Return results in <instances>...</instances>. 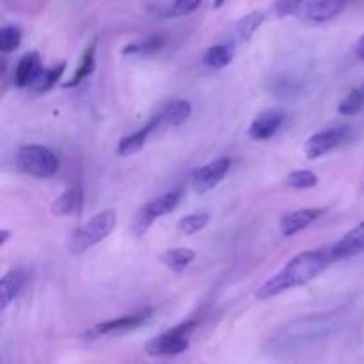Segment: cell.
I'll list each match as a JSON object with an SVG mask.
<instances>
[{
	"label": "cell",
	"instance_id": "16",
	"mask_svg": "<svg viewBox=\"0 0 364 364\" xmlns=\"http://www.w3.org/2000/svg\"><path fill=\"white\" fill-rule=\"evenodd\" d=\"M25 279H27V276H25L23 270H11L0 279V309L2 311H6L11 302L20 295Z\"/></svg>",
	"mask_w": 364,
	"mask_h": 364
},
{
	"label": "cell",
	"instance_id": "11",
	"mask_svg": "<svg viewBox=\"0 0 364 364\" xmlns=\"http://www.w3.org/2000/svg\"><path fill=\"white\" fill-rule=\"evenodd\" d=\"M159 127H162V123H160V117L159 114H156V116H153L144 127L139 128V130L134 132L132 135H127V137L121 139L119 144H117V153H119L121 156H130L135 155L137 151H141L146 146V142H148L149 135H151L153 132H155V128Z\"/></svg>",
	"mask_w": 364,
	"mask_h": 364
},
{
	"label": "cell",
	"instance_id": "19",
	"mask_svg": "<svg viewBox=\"0 0 364 364\" xmlns=\"http://www.w3.org/2000/svg\"><path fill=\"white\" fill-rule=\"evenodd\" d=\"M82 206V192L78 187L68 188L66 192L57 198V201L52 205V213L57 217L71 215V213L78 212Z\"/></svg>",
	"mask_w": 364,
	"mask_h": 364
},
{
	"label": "cell",
	"instance_id": "23",
	"mask_svg": "<svg viewBox=\"0 0 364 364\" xmlns=\"http://www.w3.org/2000/svg\"><path fill=\"white\" fill-rule=\"evenodd\" d=\"M284 185L294 191H308L318 185V176L313 171L308 169H299L291 171L287 178H284Z\"/></svg>",
	"mask_w": 364,
	"mask_h": 364
},
{
	"label": "cell",
	"instance_id": "3",
	"mask_svg": "<svg viewBox=\"0 0 364 364\" xmlns=\"http://www.w3.org/2000/svg\"><path fill=\"white\" fill-rule=\"evenodd\" d=\"M116 224L117 215L114 210H103V212L96 213L71 235L68 249H70L71 255H82V252L89 251L102 240H105L114 231Z\"/></svg>",
	"mask_w": 364,
	"mask_h": 364
},
{
	"label": "cell",
	"instance_id": "13",
	"mask_svg": "<svg viewBox=\"0 0 364 364\" xmlns=\"http://www.w3.org/2000/svg\"><path fill=\"white\" fill-rule=\"evenodd\" d=\"M331 255H333L334 262L343 258H350V256L361 255L364 252V223L355 226L354 230L348 231L340 242L331 245Z\"/></svg>",
	"mask_w": 364,
	"mask_h": 364
},
{
	"label": "cell",
	"instance_id": "29",
	"mask_svg": "<svg viewBox=\"0 0 364 364\" xmlns=\"http://www.w3.org/2000/svg\"><path fill=\"white\" fill-rule=\"evenodd\" d=\"M164 45L162 38H149L146 41L137 43V45L124 46L123 53H153L156 50H160V46Z\"/></svg>",
	"mask_w": 364,
	"mask_h": 364
},
{
	"label": "cell",
	"instance_id": "27",
	"mask_svg": "<svg viewBox=\"0 0 364 364\" xmlns=\"http://www.w3.org/2000/svg\"><path fill=\"white\" fill-rule=\"evenodd\" d=\"M21 41V32L20 28L14 27V25H6V27L0 31V50L4 53L14 52V50L20 46Z\"/></svg>",
	"mask_w": 364,
	"mask_h": 364
},
{
	"label": "cell",
	"instance_id": "6",
	"mask_svg": "<svg viewBox=\"0 0 364 364\" xmlns=\"http://www.w3.org/2000/svg\"><path fill=\"white\" fill-rule=\"evenodd\" d=\"M178 203H180V192L178 191L166 192V194L159 196V198L146 203V205L139 210L137 215L134 217V223H132V233H134V237H144V235L148 233L149 228H151V224L155 223L156 219H160V217L173 212L178 206Z\"/></svg>",
	"mask_w": 364,
	"mask_h": 364
},
{
	"label": "cell",
	"instance_id": "7",
	"mask_svg": "<svg viewBox=\"0 0 364 364\" xmlns=\"http://www.w3.org/2000/svg\"><path fill=\"white\" fill-rule=\"evenodd\" d=\"M149 315H151V309H144V311L134 313V315L121 316V318L98 323V326L91 327V329L84 334V338H87V340H100V338L121 336V334H127L130 333V331L137 329L139 326H142Z\"/></svg>",
	"mask_w": 364,
	"mask_h": 364
},
{
	"label": "cell",
	"instance_id": "31",
	"mask_svg": "<svg viewBox=\"0 0 364 364\" xmlns=\"http://www.w3.org/2000/svg\"><path fill=\"white\" fill-rule=\"evenodd\" d=\"M355 53H358L359 59H364V36H361L359 41L355 43Z\"/></svg>",
	"mask_w": 364,
	"mask_h": 364
},
{
	"label": "cell",
	"instance_id": "22",
	"mask_svg": "<svg viewBox=\"0 0 364 364\" xmlns=\"http://www.w3.org/2000/svg\"><path fill=\"white\" fill-rule=\"evenodd\" d=\"M64 70H66V63H59L53 68H43L41 73L38 75V78H36L31 87H34V91L38 92L50 91L57 84V80L63 77Z\"/></svg>",
	"mask_w": 364,
	"mask_h": 364
},
{
	"label": "cell",
	"instance_id": "14",
	"mask_svg": "<svg viewBox=\"0 0 364 364\" xmlns=\"http://www.w3.org/2000/svg\"><path fill=\"white\" fill-rule=\"evenodd\" d=\"M350 0H311L306 7V20L311 23H326L336 18Z\"/></svg>",
	"mask_w": 364,
	"mask_h": 364
},
{
	"label": "cell",
	"instance_id": "32",
	"mask_svg": "<svg viewBox=\"0 0 364 364\" xmlns=\"http://www.w3.org/2000/svg\"><path fill=\"white\" fill-rule=\"evenodd\" d=\"M11 237V233L7 230H2L0 231V247H2V245H6V242H7V238Z\"/></svg>",
	"mask_w": 364,
	"mask_h": 364
},
{
	"label": "cell",
	"instance_id": "4",
	"mask_svg": "<svg viewBox=\"0 0 364 364\" xmlns=\"http://www.w3.org/2000/svg\"><path fill=\"white\" fill-rule=\"evenodd\" d=\"M16 167L28 176L48 180L59 173L60 162L52 149L39 144H28L16 153Z\"/></svg>",
	"mask_w": 364,
	"mask_h": 364
},
{
	"label": "cell",
	"instance_id": "9",
	"mask_svg": "<svg viewBox=\"0 0 364 364\" xmlns=\"http://www.w3.org/2000/svg\"><path fill=\"white\" fill-rule=\"evenodd\" d=\"M348 128L347 127H336L329 128V130L318 132V134L311 135V137L306 141L304 144V153L309 160H316L320 156H323L326 153L333 151L336 146H340L343 142V139L347 137Z\"/></svg>",
	"mask_w": 364,
	"mask_h": 364
},
{
	"label": "cell",
	"instance_id": "24",
	"mask_svg": "<svg viewBox=\"0 0 364 364\" xmlns=\"http://www.w3.org/2000/svg\"><path fill=\"white\" fill-rule=\"evenodd\" d=\"M95 50H96V43H91L89 48L84 52V55H82L80 64H78L77 71H75V77L68 82L66 87L78 85L85 77H89V75L92 73V70H95Z\"/></svg>",
	"mask_w": 364,
	"mask_h": 364
},
{
	"label": "cell",
	"instance_id": "10",
	"mask_svg": "<svg viewBox=\"0 0 364 364\" xmlns=\"http://www.w3.org/2000/svg\"><path fill=\"white\" fill-rule=\"evenodd\" d=\"M322 213L323 210L320 208H301L287 213V215L281 217L279 220L281 235H283V237H294L299 231L306 230L309 224L315 223Z\"/></svg>",
	"mask_w": 364,
	"mask_h": 364
},
{
	"label": "cell",
	"instance_id": "28",
	"mask_svg": "<svg viewBox=\"0 0 364 364\" xmlns=\"http://www.w3.org/2000/svg\"><path fill=\"white\" fill-rule=\"evenodd\" d=\"M302 4H304V0H276L270 7V13L276 18H287L294 14Z\"/></svg>",
	"mask_w": 364,
	"mask_h": 364
},
{
	"label": "cell",
	"instance_id": "25",
	"mask_svg": "<svg viewBox=\"0 0 364 364\" xmlns=\"http://www.w3.org/2000/svg\"><path fill=\"white\" fill-rule=\"evenodd\" d=\"M210 223V213L206 212H196L191 213V215L183 217V219L178 223V228H180L181 233L185 235H196L201 230H205Z\"/></svg>",
	"mask_w": 364,
	"mask_h": 364
},
{
	"label": "cell",
	"instance_id": "20",
	"mask_svg": "<svg viewBox=\"0 0 364 364\" xmlns=\"http://www.w3.org/2000/svg\"><path fill=\"white\" fill-rule=\"evenodd\" d=\"M196 259V251L188 247L167 249L162 255V263L174 272H181Z\"/></svg>",
	"mask_w": 364,
	"mask_h": 364
},
{
	"label": "cell",
	"instance_id": "33",
	"mask_svg": "<svg viewBox=\"0 0 364 364\" xmlns=\"http://www.w3.org/2000/svg\"><path fill=\"white\" fill-rule=\"evenodd\" d=\"M226 2H228V0H213V6H215V7H223Z\"/></svg>",
	"mask_w": 364,
	"mask_h": 364
},
{
	"label": "cell",
	"instance_id": "12",
	"mask_svg": "<svg viewBox=\"0 0 364 364\" xmlns=\"http://www.w3.org/2000/svg\"><path fill=\"white\" fill-rule=\"evenodd\" d=\"M283 112L279 110H265L259 114L249 127V137L252 141H267V139L274 137L276 132L279 130L283 124Z\"/></svg>",
	"mask_w": 364,
	"mask_h": 364
},
{
	"label": "cell",
	"instance_id": "2",
	"mask_svg": "<svg viewBox=\"0 0 364 364\" xmlns=\"http://www.w3.org/2000/svg\"><path fill=\"white\" fill-rule=\"evenodd\" d=\"M341 322H343V313H340V309L301 316L281 327L269 340V347L272 348V352H279V354L297 350L304 345L329 338L331 334H334V331L340 329Z\"/></svg>",
	"mask_w": 364,
	"mask_h": 364
},
{
	"label": "cell",
	"instance_id": "1",
	"mask_svg": "<svg viewBox=\"0 0 364 364\" xmlns=\"http://www.w3.org/2000/svg\"><path fill=\"white\" fill-rule=\"evenodd\" d=\"M333 263L334 258L331 255L329 247L301 252L295 258H291L281 272L270 277L269 281H265L256 290V299L267 301V299H272L276 295L284 294V291L291 290V288L304 287V284L316 279L320 274L326 272L327 267H331Z\"/></svg>",
	"mask_w": 364,
	"mask_h": 364
},
{
	"label": "cell",
	"instance_id": "21",
	"mask_svg": "<svg viewBox=\"0 0 364 364\" xmlns=\"http://www.w3.org/2000/svg\"><path fill=\"white\" fill-rule=\"evenodd\" d=\"M263 21H265V14L262 11H252V13L245 14L244 18H240L237 21V25H235V34H237V38L242 43H247L255 36V32L262 27Z\"/></svg>",
	"mask_w": 364,
	"mask_h": 364
},
{
	"label": "cell",
	"instance_id": "34",
	"mask_svg": "<svg viewBox=\"0 0 364 364\" xmlns=\"http://www.w3.org/2000/svg\"><path fill=\"white\" fill-rule=\"evenodd\" d=\"M361 91H363V96H364V85H363V89H361Z\"/></svg>",
	"mask_w": 364,
	"mask_h": 364
},
{
	"label": "cell",
	"instance_id": "30",
	"mask_svg": "<svg viewBox=\"0 0 364 364\" xmlns=\"http://www.w3.org/2000/svg\"><path fill=\"white\" fill-rule=\"evenodd\" d=\"M203 0H174L171 6V14L173 16H187V14L194 13Z\"/></svg>",
	"mask_w": 364,
	"mask_h": 364
},
{
	"label": "cell",
	"instance_id": "26",
	"mask_svg": "<svg viewBox=\"0 0 364 364\" xmlns=\"http://www.w3.org/2000/svg\"><path fill=\"white\" fill-rule=\"evenodd\" d=\"M363 105H364L363 91L361 89H352V91L340 102V105H338V112H340L341 116H355V114L363 109Z\"/></svg>",
	"mask_w": 364,
	"mask_h": 364
},
{
	"label": "cell",
	"instance_id": "8",
	"mask_svg": "<svg viewBox=\"0 0 364 364\" xmlns=\"http://www.w3.org/2000/svg\"><path fill=\"white\" fill-rule=\"evenodd\" d=\"M231 167V160L223 156V159H217L213 162L206 164V166L196 169V173L192 174V187L199 194H205L210 192L212 188H215L220 181L226 178L228 171Z\"/></svg>",
	"mask_w": 364,
	"mask_h": 364
},
{
	"label": "cell",
	"instance_id": "5",
	"mask_svg": "<svg viewBox=\"0 0 364 364\" xmlns=\"http://www.w3.org/2000/svg\"><path fill=\"white\" fill-rule=\"evenodd\" d=\"M198 327V322L191 320V322L180 323V326L173 327V329L166 331L160 336L153 338L146 345V352L151 358H162V355H180L191 347V336L194 329Z\"/></svg>",
	"mask_w": 364,
	"mask_h": 364
},
{
	"label": "cell",
	"instance_id": "18",
	"mask_svg": "<svg viewBox=\"0 0 364 364\" xmlns=\"http://www.w3.org/2000/svg\"><path fill=\"white\" fill-rule=\"evenodd\" d=\"M235 57V48L231 43H220V45L210 46L203 55V63L212 70H223L231 64Z\"/></svg>",
	"mask_w": 364,
	"mask_h": 364
},
{
	"label": "cell",
	"instance_id": "15",
	"mask_svg": "<svg viewBox=\"0 0 364 364\" xmlns=\"http://www.w3.org/2000/svg\"><path fill=\"white\" fill-rule=\"evenodd\" d=\"M41 59H39L38 52H28L18 60L16 68H14V84L18 87H28L34 84L38 75L41 73Z\"/></svg>",
	"mask_w": 364,
	"mask_h": 364
},
{
	"label": "cell",
	"instance_id": "17",
	"mask_svg": "<svg viewBox=\"0 0 364 364\" xmlns=\"http://www.w3.org/2000/svg\"><path fill=\"white\" fill-rule=\"evenodd\" d=\"M192 116V105L187 100H173L159 112L162 127H181Z\"/></svg>",
	"mask_w": 364,
	"mask_h": 364
}]
</instances>
